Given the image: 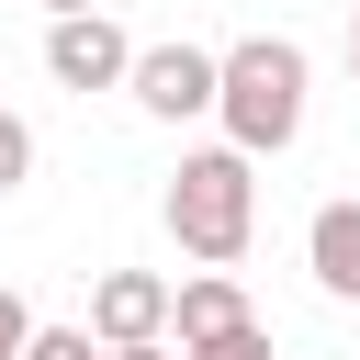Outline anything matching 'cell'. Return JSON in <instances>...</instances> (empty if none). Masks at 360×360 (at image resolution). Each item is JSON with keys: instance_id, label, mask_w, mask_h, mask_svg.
Masks as SVG:
<instances>
[{"instance_id": "cell-2", "label": "cell", "mask_w": 360, "mask_h": 360, "mask_svg": "<svg viewBox=\"0 0 360 360\" xmlns=\"http://www.w3.org/2000/svg\"><path fill=\"white\" fill-rule=\"evenodd\" d=\"M158 225L180 236V259L236 270L248 236H259V169H248L236 146H191V158L169 169V191H158Z\"/></svg>"}, {"instance_id": "cell-8", "label": "cell", "mask_w": 360, "mask_h": 360, "mask_svg": "<svg viewBox=\"0 0 360 360\" xmlns=\"http://www.w3.org/2000/svg\"><path fill=\"white\" fill-rule=\"evenodd\" d=\"M22 180H34V124H22V112H0V202H11Z\"/></svg>"}, {"instance_id": "cell-6", "label": "cell", "mask_w": 360, "mask_h": 360, "mask_svg": "<svg viewBox=\"0 0 360 360\" xmlns=\"http://www.w3.org/2000/svg\"><path fill=\"white\" fill-rule=\"evenodd\" d=\"M236 326H259V304H248L236 270H191V281H169V338H180V360L214 349V338H236Z\"/></svg>"}, {"instance_id": "cell-5", "label": "cell", "mask_w": 360, "mask_h": 360, "mask_svg": "<svg viewBox=\"0 0 360 360\" xmlns=\"http://www.w3.org/2000/svg\"><path fill=\"white\" fill-rule=\"evenodd\" d=\"M79 326H90V349H158L169 338V270H101Z\"/></svg>"}, {"instance_id": "cell-10", "label": "cell", "mask_w": 360, "mask_h": 360, "mask_svg": "<svg viewBox=\"0 0 360 360\" xmlns=\"http://www.w3.org/2000/svg\"><path fill=\"white\" fill-rule=\"evenodd\" d=\"M22 338H34V304H22L11 281H0V360H22Z\"/></svg>"}, {"instance_id": "cell-11", "label": "cell", "mask_w": 360, "mask_h": 360, "mask_svg": "<svg viewBox=\"0 0 360 360\" xmlns=\"http://www.w3.org/2000/svg\"><path fill=\"white\" fill-rule=\"evenodd\" d=\"M191 360H270V326H236V338H214V349H191Z\"/></svg>"}, {"instance_id": "cell-4", "label": "cell", "mask_w": 360, "mask_h": 360, "mask_svg": "<svg viewBox=\"0 0 360 360\" xmlns=\"http://www.w3.org/2000/svg\"><path fill=\"white\" fill-rule=\"evenodd\" d=\"M124 90H135L146 124H202L214 112V45H135Z\"/></svg>"}, {"instance_id": "cell-9", "label": "cell", "mask_w": 360, "mask_h": 360, "mask_svg": "<svg viewBox=\"0 0 360 360\" xmlns=\"http://www.w3.org/2000/svg\"><path fill=\"white\" fill-rule=\"evenodd\" d=\"M22 360H101V349H90V326H45V315H34V338H22Z\"/></svg>"}, {"instance_id": "cell-3", "label": "cell", "mask_w": 360, "mask_h": 360, "mask_svg": "<svg viewBox=\"0 0 360 360\" xmlns=\"http://www.w3.org/2000/svg\"><path fill=\"white\" fill-rule=\"evenodd\" d=\"M124 68H135V34L112 22V11H68V22H45V79L56 90H124Z\"/></svg>"}, {"instance_id": "cell-12", "label": "cell", "mask_w": 360, "mask_h": 360, "mask_svg": "<svg viewBox=\"0 0 360 360\" xmlns=\"http://www.w3.org/2000/svg\"><path fill=\"white\" fill-rule=\"evenodd\" d=\"M101 360H180V349H169V338H158V349H101Z\"/></svg>"}, {"instance_id": "cell-7", "label": "cell", "mask_w": 360, "mask_h": 360, "mask_svg": "<svg viewBox=\"0 0 360 360\" xmlns=\"http://www.w3.org/2000/svg\"><path fill=\"white\" fill-rule=\"evenodd\" d=\"M304 270H315L326 304H360V202H349V191L315 202V225H304Z\"/></svg>"}, {"instance_id": "cell-14", "label": "cell", "mask_w": 360, "mask_h": 360, "mask_svg": "<svg viewBox=\"0 0 360 360\" xmlns=\"http://www.w3.org/2000/svg\"><path fill=\"white\" fill-rule=\"evenodd\" d=\"M349 79H360V11H349Z\"/></svg>"}, {"instance_id": "cell-13", "label": "cell", "mask_w": 360, "mask_h": 360, "mask_svg": "<svg viewBox=\"0 0 360 360\" xmlns=\"http://www.w3.org/2000/svg\"><path fill=\"white\" fill-rule=\"evenodd\" d=\"M68 11H101V0H45V22H68Z\"/></svg>"}, {"instance_id": "cell-1", "label": "cell", "mask_w": 360, "mask_h": 360, "mask_svg": "<svg viewBox=\"0 0 360 360\" xmlns=\"http://www.w3.org/2000/svg\"><path fill=\"white\" fill-rule=\"evenodd\" d=\"M304 112H315V56L292 45V34H236L225 56H214V124H225V146L259 169V158H281L292 135H304Z\"/></svg>"}]
</instances>
